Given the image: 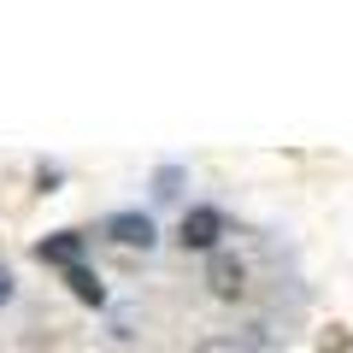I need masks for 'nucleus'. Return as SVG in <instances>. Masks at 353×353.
I'll use <instances>...</instances> for the list:
<instances>
[{
  "label": "nucleus",
  "instance_id": "obj_1",
  "mask_svg": "<svg viewBox=\"0 0 353 353\" xmlns=\"http://www.w3.org/2000/svg\"><path fill=\"white\" fill-rule=\"evenodd\" d=\"M218 236H224V212H218V206H189V212H183L176 241H183L189 253H212Z\"/></svg>",
  "mask_w": 353,
  "mask_h": 353
},
{
  "label": "nucleus",
  "instance_id": "obj_2",
  "mask_svg": "<svg viewBox=\"0 0 353 353\" xmlns=\"http://www.w3.org/2000/svg\"><path fill=\"white\" fill-rule=\"evenodd\" d=\"M106 236H112L118 248H141V253H148L153 241H159V224H153L148 212H112V218H106Z\"/></svg>",
  "mask_w": 353,
  "mask_h": 353
},
{
  "label": "nucleus",
  "instance_id": "obj_3",
  "mask_svg": "<svg viewBox=\"0 0 353 353\" xmlns=\"http://www.w3.org/2000/svg\"><path fill=\"white\" fill-rule=\"evenodd\" d=\"M206 289H212L218 301H241V289H248V265H241L236 253H212V265H206Z\"/></svg>",
  "mask_w": 353,
  "mask_h": 353
},
{
  "label": "nucleus",
  "instance_id": "obj_4",
  "mask_svg": "<svg viewBox=\"0 0 353 353\" xmlns=\"http://www.w3.org/2000/svg\"><path fill=\"white\" fill-rule=\"evenodd\" d=\"M36 259H41V265H65V271H71V265H83V236H77V230H59V236L36 241Z\"/></svg>",
  "mask_w": 353,
  "mask_h": 353
},
{
  "label": "nucleus",
  "instance_id": "obj_5",
  "mask_svg": "<svg viewBox=\"0 0 353 353\" xmlns=\"http://www.w3.org/2000/svg\"><path fill=\"white\" fill-rule=\"evenodd\" d=\"M65 283H71V294H77L83 306H106V289H101V277H94L88 265H71V271H65Z\"/></svg>",
  "mask_w": 353,
  "mask_h": 353
},
{
  "label": "nucleus",
  "instance_id": "obj_6",
  "mask_svg": "<svg viewBox=\"0 0 353 353\" xmlns=\"http://www.w3.org/2000/svg\"><path fill=\"white\" fill-rule=\"evenodd\" d=\"M12 294H18V283H12V271L0 265V306H12Z\"/></svg>",
  "mask_w": 353,
  "mask_h": 353
},
{
  "label": "nucleus",
  "instance_id": "obj_7",
  "mask_svg": "<svg viewBox=\"0 0 353 353\" xmlns=\"http://www.w3.org/2000/svg\"><path fill=\"white\" fill-rule=\"evenodd\" d=\"M194 353H241V347H236V341H201Z\"/></svg>",
  "mask_w": 353,
  "mask_h": 353
}]
</instances>
